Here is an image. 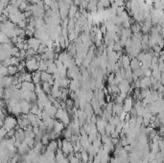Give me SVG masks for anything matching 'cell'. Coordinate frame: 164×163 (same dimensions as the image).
<instances>
[{
	"label": "cell",
	"instance_id": "6da1fadb",
	"mask_svg": "<svg viewBox=\"0 0 164 163\" xmlns=\"http://www.w3.org/2000/svg\"><path fill=\"white\" fill-rule=\"evenodd\" d=\"M55 118L58 119L59 121H61L64 126H67L68 124L70 123V121H71L69 113H68L65 110H64V108H61L57 110Z\"/></svg>",
	"mask_w": 164,
	"mask_h": 163
},
{
	"label": "cell",
	"instance_id": "7a4b0ae2",
	"mask_svg": "<svg viewBox=\"0 0 164 163\" xmlns=\"http://www.w3.org/2000/svg\"><path fill=\"white\" fill-rule=\"evenodd\" d=\"M16 126H17V119L16 118V117L11 116V115H8V116L5 117L4 123H3V127H4L7 131L16 129Z\"/></svg>",
	"mask_w": 164,
	"mask_h": 163
},
{
	"label": "cell",
	"instance_id": "3957f363",
	"mask_svg": "<svg viewBox=\"0 0 164 163\" xmlns=\"http://www.w3.org/2000/svg\"><path fill=\"white\" fill-rule=\"evenodd\" d=\"M38 64L40 62L37 61L34 57L30 60H26L25 61V69H27L30 72H35L38 70Z\"/></svg>",
	"mask_w": 164,
	"mask_h": 163
},
{
	"label": "cell",
	"instance_id": "277c9868",
	"mask_svg": "<svg viewBox=\"0 0 164 163\" xmlns=\"http://www.w3.org/2000/svg\"><path fill=\"white\" fill-rule=\"evenodd\" d=\"M30 126H31V123H30L29 119L27 118V116H26V114H22L20 117H17V127H18L19 129H25Z\"/></svg>",
	"mask_w": 164,
	"mask_h": 163
},
{
	"label": "cell",
	"instance_id": "5b68a950",
	"mask_svg": "<svg viewBox=\"0 0 164 163\" xmlns=\"http://www.w3.org/2000/svg\"><path fill=\"white\" fill-rule=\"evenodd\" d=\"M62 152L64 153V155H67L68 153H74V148H73V145L70 143V141L68 140H62V146L61 148Z\"/></svg>",
	"mask_w": 164,
	"mask_h": 163
},
{
	"label": "cell",
	"instance_id": "8992f818",
	"mask_svg": "<svg viewBox=\"0 0 164 163\" xmlns=\"http://www.w3.org/2000/svg\"><path fill=\"white\" fill-rule=\"evenodd\" d=\"M139 88L140 89H150L151 87V77L143 76L139 78Z\"/></svg>",
	"mask_w": 164,
	"mask_h": 163
},
{
	"label": "cell",
	"instance_id": "52a82bcc",
	"mask_svg": "<svg viewBox=\"0 0 164 163\" xmlns=\"http://www.w3.org/2000/svg\"><path fill=\"white\" fill-rule=\"evenodd\" d=\"M36 84H33L32 82H22L20 84V89L24 92H33L35 91Z\"/></svg>",
	"mask_w": 164,
	"mask_h": 163
},
{
	"label": "cell",
	"instance_id": "ba28073f",
	"mask_svg": "<svg viewBox=\"0 0 164 163\" xmlns=\"http://www.w3.org/2000/svg\"><path fill=\"white\" fill-rule=\"evenodd\" d=\"M26 42H27L28 46L29 48H31V49L35 50L36 52H37V49L38 48V46L40 45L41 41L40 40H38L37 38H29L27 40H26Z\"/></svg>",
	"mask_w": 164,
	"mask_h": 163
},
{
	"label": "cell",
	"instance_id": "9c48e42d",
	"mask_svg": "<svg viewBox=\"0 0 164 163\" xmlns=\"http://www.w3.org/2000/svg\"><path fill=\"white\" fill-rule=\"evenodd\" d=\"M40 82L41 83H48L51 86H53V84H54V78H53L52 74H49L46 71H44L40 73Z\"/></svg>",
	"mask_w": 164,
	"mask_h": 163
},
{
	"label": "cell",
	"instance_id": "30bf717a",
	"mask_svg": "<svg viewBox=\"0 0 164 163\" xmlns=\"http://www.w3.org/2000/svg\"><path fill=\"white\" fill-rule=\"evenodd\" d=\"M16 150H17V153H19V155H26L27 153H29V152L32 149L24 142V141H23V142L16 148Z\"/></svg>",
	"mask_w": 164,
	"mask_h": 163
},
{
	"label": "cell",
	"instance_id": "8fae6325",
	"mask_svg": "<svg viewBox=\"0 0 164 163\" xmlns=\"http://www.w3.org/2000/svg\"><path fill=\"white\" fill-rule=\"evenodd\" d=\"M19 105H20V110H21V113L22 114H28L30 112L31 105H30L27 101H25V100L19 101Z\"/></svg>",
	"mask_w": 164,
	"mask_h": 163
},
{
	"label": "cell",
	"instance_id": "7c38bea8",
	"mask_svg": "<svg viewBox=\"0 0 164 163\" xmlns=\"http://www.w3.org/2000/svg\"><path fill=\"white\" fill-rule=\"evenodd\" d=\"M64 129V125L61 121H55L54 126H53V131H54L57 134H59Z\"/></svg>",
	"mask_w": 164,
	"mask_h": 163
},
{
	"label": "cell",
	"instance_id": "4fadbf2b",
	"mask_svg": "<svg viewBox=\"0 0 164 163\" xmlns=\"http://www.w3.org/2000/svg\"><path fill=\"white\" fill-rule=\"evenodd\" d=\"M140 66H141V62H140L136 58H133V59L131 60V62H130V67H131V69H132L133 71L137 70V69H138Z\"/></svg>",
	"mask_w": 164,
	"mask_h": 163
},
{
	"label": "cell",
	"instance_id": "5bb4252c",
	"mask_svg": "<svg viewBox=\"0 0 164 163\" xmlns=\"http://www.w3.org/2000/svg\"><path fill=\"white\" fill-rule=\"evenodd\" d=\"M46 148H47L46 150L56 153V151L59 149V148H58V142H57V140H50L49 143L47 144Z\"/></svg>",
	"mask_w": 164,
	"mask_h": 163
},
{
	"label": "cell",
	"instance_id": "9a60e30c",
	"mask_svg": "<svg viewBox=\"0 0 164 163\" xmlns=\"http://www.w3.org/2000/svg\"><path fill=\"white\" fill-rule=\"evenodd\" d=\"M40 73L41 72L38 71V70L33 72V74H32V83L33 84H38L41 83L40 82Z\"/></svg>",
	"mask_w": 164,
	"mask_h": 163
},
{
	"label": "cell",
	"instance_id": "2e32d148",
	"mask_svg": "<svg viewBox=\"0 0 164 163\" xmlns=\"http://www.w3.org/2000/svg\"><path fill=\"white\" fill-rule=\"evenodd\" d=\"M120 61H121V64H122V67L123 68H127L130 66L131 59L128 57V55H122V57L120 58Z\"/></svg>",
	"mask_w": 164,
	"mask_h": 163
},
{
	"label": "cell",
	"instance_id": "e0dca14e",
	"mask_svg": "<svg viewBox=\"0 0 164 163\" xmlns=\"http://www.w3.org/2000/svg\"><path fill=\"white\" fill-rule=\"evenodd\" d=\"M69 82H70V79H68L67 77L61 78V80H59V88H67L68 84H69Z\"/></svg>",
	"mask_w": 164,
	"mask_h": 163
},
{
	"label": "cell",
	"instance_id": "ac0fdd59",
	"mask_svg": "<svg viewBox=\"0 0 164 163\" xmlns=\"http://www.w3.org/2000/svg\"><path fill=\"white\" fill-rule=\"evenodd\" d=\"M7 71L9 76H14L18 72V69H17V66L16 65H10L7 67Z\"/></svg>",
	"mask_w": 164,
	"mask_h": 163
},
{
	"label": "cell",
	"instance_id": "d6986e66",
	"mask_svg": "<svg viewBox=\"0 0 164 163\" xmlns=\"http://www.w3.org/2000/svg\"><path fill=\"white\" fill-rule=\"evenodd\" d=\"M41 88L44 92H45L46 95H50V92H51V88L52 86L48 83H41Z\"/></svg>",
	"mask_w": 164,
	"mask_h": 163
},
{
	"label": "cell",
	"instance_id": "ffe728a7",
	"mask_svg": "<svg viewBox=\"0 0 164 163\" xmlns=\"http://www.w3.org/2000/svg\"><path fill=\"white\" fill-rule=\"evenodd\" d=\"M75 26H76L75 19H74V18H70V19H68V23H67V26H66L68 33L72 32L73 30L75 29Z\"/></svg>",
	"mask_w": 164,
	"mask_h": 163
},
{
	"label": "cell",
	"instance_id": "44dd1931",
	"mask_svg": "<svg viewBox=\"0 0 164 163\" xmlns=\"http://www.w3.org/2000/svg\"><path fill=\"white\" fill-rule=\"evenodd\" d=\"M78 12V9H77V6L71 4L70 7H69V11H68V16H69V18H73L74 16H75V14Z\"/></svg>",
	"mask_w": 164,
	"mask_h": 163
},
{
	"label": "cell",
	"instance_id": "7402d4cb",
	"mask_svg": "<svg viewBox=\"0 0 164 163\" xmlns=\"http://www.w3.org/2000/svg\"><path fill=\"white\" fill-rule=\"evenodd\" d=\"M11 42V38H9L4 33L0 32V44H6Z\"/></svg>",
	"mask_w": 164,
	"mask_h": 163
},
{
	"label": "cell",
	"instance_id": "603a6c76",
	"mask_svg": "<svg viewBox=\"0 0 164 163\" xmlns=\"http://www.w3.org/2000/svg\"><path fill=\"white\" fill-rule=\"evenodd\" d=\"M69 96V90L67 88H62V94H61V101H65L67 97Z\"/></svg>",
	"mask_w": 164,
	"mask_h": 163
},
{
	"label": "cell",
	"instance_id": "cb8c5ba5",
	"mask_svg": "<svg viewBox=\"0 0 164 163\" xmlns=\"http://www.w3.org/2000/svg\"><path fill=\"white\" fill-rule=\"evenodd\" d=\"M55 121L56 120L54 118H48V119H46V120H43V123H44V125H45L47 128H53V126H54V124H55Z\"/></svg>",
	"mask_w": 164,
	"mask_h": 163
},
{
	"label": "cell",
	"instance_id": "d4e9b609",
	"mask_svg": "<svg viewBox=\"0 0 164 163\" xmlns=\"http://www.w3.org/2000/svg\"><path fill=\"white\" fill-rule=\"evenodd\" d=\"M47 51V46L45 44L40 43V45L38 46V48L37 49V54L38 55H41V54H44Z\"/></svg>",
	"mask_w": 164,
	"mask_h": 163
},
{
	"label": "cell",
	"instance_id": "484cf974",
	"mask_svg": "<svg viewBox=\"0 0 164 163\" xmlns=\"http://www.w3.org/2000/svg\"><path fill=\"white\" fill-rule=\"evenodd\" d=\"M61 134H62V136L64 137V139H65V140H68V141L70 140L71 136H72V134H71V132H70L69 131H68L67 129H64V131H62L61 132Z\"/></svg>",
	"mask_w": 164,
	"mask_h": 163
},
{
	"label": "cell",
	"instance_id": "4316f807",
	"mask_svg": "<svg viewBox=\"0 0 164 163\" xmlns=\"http://www.w3.org/2000/svg\"><path fill=\"white\" fill-rule=\"evenodd\" d=\"M132 32L133 33H136V32H141V24L140 23H133L132 24Z\"/></svg>",
	"mask_w": 164,
	"mask_h": 163
},
{
	"label": "cell",
	"instance_id": "83f0119b",
	"mask_svg": "<svg viewBox=\"0 0 164 163\" xmlns=\"http://www.w3.org/2000/svg\"><path fill=\"white\" fill-rule=\"evenodd\" d=\"M47 70V64L44 61H40V64H38V71L44 72Z\"/></svg>",
	"mask_w": 164,
	"mask_h": 163
},
{
	"label": "cell",
	"instance_id": "f1b7e54d",
	"mask_svg": "<svg viewBox=\"0 0 164 163\" xmlns=\"http://www.w3.org/2000/svg\"><path fill=\"white\" fill-rule=\"evenodd\" d=\"M49 141H50L49 134H44L42 135V137H41V143H42L43 145H45V146H47V144L49 143Z\"/></svg>",
	"mask_w": 164,
	"mask_h": 163
},
{
	"label": "cell",
	"instance_id": "f546056e",
	"mask_svg": "<svg viewBox=\"0 0 164 163\" xmlns=\"http://www.w3.org/2000/svg\"><path fill=\"white\" fill-rule=\"evenodd\" d=\"M0 76L1 77H5V76H8V71H7V67L5 66H1L0 67Z\"/></svg>",
	"mask_w": 164,
	"mask_h": 163
},
{
	"label": "cell",
	"instance_id": "4dcf8cb0",
	"mask_svg": "<svg viewBox=\"0 0 164 163\" xmlns=\"http://www.w3.org/2000/svg\"><path fill=\"white\" fill-rule=\"evenodd\" d=\"M100 3L101 5L103 6L104 8H109V6H110V2H109V0H99V1H98Z\"/></svg>",
	"mask_w": 164,
	"mask_h": 163
},
{
	"label": "cell",
	"instance_id": "1f68e13d",
	"mask_svg": "<svg viewBox=\"0 0 164 163\" xmlns=\"http://www.w3.org/2000/svg\"><path fill=\"white\" fill-rule=\"evenodd\" d=\"M7 129H6L4 127H0V137H2V138H5L6 137V135H7Z\"/></svg>",
	"mask_w": 164,
	"mask_h": 163
},
{
	"label": "cell",
	"instance_id": "d6a6232c",
	"mask_svg": "<svg viewBox=\"0 0 164 163\" xmlns=\"http://www.w3.org/2000/svg\"><path fill=\"white\" fill-rule=\"evenodd\" d=\"M23 82H32V74L30 73H26L24 78H23Z\"/></svg>",
	"mask_w": 164,
	"mask_h": 163
},
{
	"label": "cell",
	"instance_id": "836d02e7",
	"mask_svg": "<svg viewBox=\"0 0 164 163\" xmlns=\"http://www.w3.org/2000/svg\"><path fill=\"white\" fill-rule=\"evenodd\" d=\"M24 42H25V41H24ZM24 42H16V43H14V46H16L18 50H23Z\"/></svg>",
	"mask_w": 164,
	"mask_h": 163
},
{
	"label": "cell",
	"instance_id": "e575fe53",
	"mask_svg": "<svg viewBox=\"0 0 164 163\" xmlns=\"http://www.w3.org/2000/svg\"><path fill=\"white\" fill-rule=\"evenodd\" d=\"M113 79H114V73H110V75H109V78H108V82H109V84H112Z\"/></svg>",
	"mask_w": 164,
	"mask_h": 163
},
{
	"label": "cell",
	"instance_id": "d590c367",
	"mask_svg": "<svg viewBox=\"0 0 164 163\" xmlns=\"http://www.w3.org/2000/svg\"><path fill=\"white\" fill-rule=\"evenodd\" d=\"M7 20H8V17L6 16H4V14H1V16H0V23H4Z\"/></svg>",
	"mask_w": 164,
	"mask_h": 163
},
{
	"label": "cell",
	"instance_id": "8d00e7d4",
	"mask_svg": "<svg viewBox=\"0 0 164 163\" xmlns=\"http://www.w3.org/2000/svg\"><path fill=\"white\" fill-rule=\"evenodd\" d=\"M157 66H159V71L161 72V73H163V71H164V64H163V62L157 63Z\"/></svg>",
	"mask_w": 164,
	"mask_h": 163
},
{
	"label": "cell",
	"instance_id": "74e56055",
	"mask_svg": "<svg viewBox=\"0 0 164 163\" xmlns=\"http://www.w3.org/2000/svg\"><path fill=\"white\" fill-rule=\"evenodd\" d=\"M57 163H69V161H68V159L66 158H62L61 161H59Z\"/></svg>",
	"mask_w": 164,
	"mask_h": 163
},
{
	"label": "cell",
	"instance_id": "f35d334b",
	"mask_svg": "<svg viewBox=\"0 0 164 163\" xmlns=\"http://www.w3.org/2000/svg\"><path fill=\"white\" fill-rule=\"evenodd\" d=\"M41 0H31V2H32V4H38V2H40Z\"/></svg>",
	"mask_w": 164,
	"mask_h": 163
},
{
	"label": "cell",
	"instance_id": "ab89813d",
	"mask_svg": "<svg viewBox=\"0 0 164 163\" xmlns=\"http://www.w3.org/2000/svg\"><path fill=\"white\" fill-rule=\"evenodd\" d=\"M124 1H125V0H124ZM126 1H128V0H126Z\"/></svg>",
	"mask_w": 164,
	"mask_h": 163
}]
</instances>
